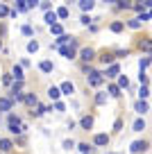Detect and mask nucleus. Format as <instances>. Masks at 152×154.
I'll list each match as a JSON object with an SVG mask.
<instances>
[{
  "label": "nucleus",
  "instance_id": "nucleus-32",
  "mask_svg": "<svg viewBox=\"0 0 152 154\" xmlns=\"http://www.w3.org/2000/svg\"><path fill=\"white\" fill-rule=\"evenodd\" d=\"M107 97H109L107 93H95V104H105Z\"/></svg>",
  "mask_w": 152,
  "mask_h": 154
},
{
  "label": "nucleus",
  "instance_id": "nucleus-8",
  "mask_svg": "<svg viewBox=\"0 0 152 154\" xmlns=\"http://www.w3.org/2000/svg\"><path fill=\"white\" fill-rule=\"evenodd\" d=\"M11 106H14V102L9 100L7 95H0V113H9Z\"/></svg>",
  "mask_w": 152,
  "mask_h": 154
},
{
  "label": "nucleus",
  "instance_id": "nucleus-12",
  "mask_svg": "<svg viewBox=\"0 0 152 154\" xmlns=\"http://www.w3.org/2000/svg\"><path fill=\"white\" fill-rule=\"evenodd\" d=\"M59 91H62V95H73V93H75V84L73 82H62L59 84Z\"/></svg>",
  "mask_w": 152,
  "mask_h": 154
},
{
  "label": "nucleus",
  "instance_id": "nucleus-14",
  "mask_svg": "<svg viewBox=\"0 0 152 154\" xmlns=\"http://www.w3.org/2000/svg\"><path fill=\"white\" fill-rule=\"evenodd\" d=\"M39 70H41V72H52L55 63L50 61V59H43V61H39Z\"/></svg>",
  "mask_w": 152,
  "mask_h": 154
},
{
  "label": "nucleus",
  "instance_id": "nucleus-17",
  "mask_svg": "<svg viewBox=\"0 0 152 154\" xmlns=\"http://www.w3.org/2000/svg\"><path fill=\"white\" fill-rule=\"evenodd\" d=\"M23 102H25V104L30 106V109H34V106L39 104V97L34 95V93H25V100H23Z\"/></svg>",
  "mask_w": 152,
  "mask_h": 154
},
{
  "label": "nucleus",
  "instance_id": "nucleus-38",
  "mask_svg": "<svg viewBox=\"0 0 152 154\" xmlns=\"http://www.w3.org/2000/svg\"><path fill=\"white\" fill-rule=\"evenodd\" d=\"M9 7H7V5H0V18H7V16H9Z\"/></svg>",
  "mask_w": 152,
  "mask_h": 154
},
{
  "label": "nucleus",
  "instance_id": "nucleus-35",
  "mask_svg": "<svg viewBox=\"0 0 152 154\" xmlns=\"http://www.w3.org/2000/svg\"><path fill=\"white\" fill-rule=\"evenodd\" d=\"M100 61H102V63H107V66H111V63H114V57H111V54H102V57H100Z\"/></svg>",
  "mask_w": 152,
  "mask_h": 154
},
{
  "label": "nucleus",
  "instance_id": "nucleus-46",
  "mask_svg": "<svg viewBox=\"0 0 152 154\" xmlns=\"http://www.w3.org/2000/svg\"><path fill=\"white\" fill-rule=\"evenodd\" d=\"M39 7H41L43 11H52V5H50V2H39Z\"/></svg>",
  "mask_w": 152,
  "mask_h": 154
},
{
  "label": "nucleus",
  "instance_id": "nucleus-11",
  "mask_svg": "<svg viewBox=\"0 0 152 154\" xmlns=\"http://www.w3.org/2000/svg\"><path fill=\"white\" fill-rule=\"evenodd\" d=\"M93 145H98V147L109 145V134H95V136H93Z\"/></svg>",
  "mask_w": 152,
  "mask_h": 154
},
{
  "label": "nucleus",
  "instance_id": "nucleus-2",
  "mask_svg": "<svg viewBox=\"0 0 152 154\" xmlns=\"http://www.w3.org/2000/svg\"><path fill=\"white\" fill-rule=\"evenodd\" d=\"M7 127H9V134H16V136L27 131V127L21 122V118L16 113H9V118H7Z\"/></svg>",
  "mask_w": 152,
  "mask_h": 154
},
{
  "label": "nucleus",
  "instance_id": "nucleus-4",
  "mask_svg": "<svg viewBox=\"0 0 152 154\" xmlns=\"http://www.w3.org/2000/svg\"><path fill=\"white\" fill-rule=\"evenodd\" d=\"M86 79H89V86H102V84H105V75H102L100 70H95L93 75L86 77Z\"/></svg>",
  "mask_w": 152,
  "mask_h": 154
},
{
  "label": "nucleus",
  "instance_id": "nucleus-1",
  "mask_svg": "<svg viewBox=\"0 0 152 154\" xmlns=\"http://www.w3.org/2000/svg\"><path fill=\"white\" fill-rule=\"evenodd\" d=\"M77 48H80V43H77V38L73 36L71 38V43H66V45H62V48H55L59 54H62L64 59H75L77 57Z\"/></svg>",
  "mask_w": 152,
  "mask_h": 154
},
{
  "label": "nucleus",
  "instance_id": "nucleus-20",
  "mask_svg": "<svg viewBox=\"0 0 152 154\" xmlns=\"http://www.w3.org/2000/svg\"><path fill=\"white\" fill-rule=\"evenodd\" d=\"M18 93H23V82H14L9 86V97L11 95H18Z\"/></svg>",
  "mask_w": 152,
  "mask_h": 154
},
{
  "label": "nucleus",
  "instance_id": "nucleus-25",
  "mask_svg": "<svg viewBox=\"0 0 152 154\" xmlns=\"http://www.w3.org/2000/svg\"><path fill=\"white\" fill-rule=\"evenodd\" d=\"M27 52H30V54L39 52V41H36V38H32V41H27Z\"/></svg>",
  "mask_w": 152,
  "mask_h": 154
},
{
  "label": "nucleus",
  "instance_id": "nucleus-30",
  "mask_svg": "<svg viewBox=\"0 0 152 154\" xmlns=\"http://www.w3.org/2000/svg\"><path fill=\"white\" fill-rule=\"evenodd\" d=\"M77 149H80L82 154H91V145L89 143H77Z\"/></svg>",
  "mask_w": 152,
  "mask_h": 154
},
{
  "label": "nucleus",
  "instance_id": "nucleus-42",
  "mask_svg": "<svg viewBox=\"0 0 152 154\" xmlns=\"http://www.w3.org/2000/svg\"><path fill=\"white\" fill-rule=\"evenodd\" d=\"M2 84H5V86H11V84H14V79H11L9 72H7V75H2Z\"/></svg>",
  "mask_w": 152,
  "mask_h": 154
},
{
  "label": "nucleus",
  "instance_id": "nucleus-21",
  "mask_svg": "<svg viewBox=\"0 0 152 154\" xmlns=\"http://www.w3.org/2000/svg\"><path fill=\"white\" fill-rule=\"evenodd\" d=\"M93 7H95V2H93V0H80V9L84 11V14H86V11H91Z\"/></svg>",
  "mask_w": 152,
  "mask_h": 154
},
{
  "label": "nucleus",
  "instance_id": "nucleus-34",
  "mask_svg": "<svg viewBox=\"0 0 152 154\" xmlns=\"http://www.w3.org/2000/svg\"><path fill=\"white\" fill-rule=\"evenodd\" d=\"M21 34H25V36H32V34H34L32 25H23V27H21Z\"/></svg>",
  "mask_w": 152,
  "mask_h": 154
},
{
  "label": "nucleus",
  "instance_id": "nucleus-45",
  "mask_svg": "<svg viewBox=\"0 0 152 154\" xmlns=\"http://www.w3.org/2000/svg\"><path fill=\"white\" fill-rule=\"evenodd\" d=\"M141 50L150 52V50H152V41H143V43H141Z\"/></svg>",
  "mask_w": 152,
  "mask_h": 154
},
{
  "label": "nucleus",
  "instance_id": "nucleus-40",
  "mask_svg": "<svg viewBox=\"0 0 152 154\" xmlns=\"http://www.w3.org/2000/svg\"><path fill=\"white\" fill-rule=\"evenodd\" d=\"M125 25H127V27H132V29H138V27H141V23H138V20H136V18H132V20H127V23H125Z\"/></svg>",
  "mask_w": 152,
  "mask_h": 154
},
{
  "label": "nucleus",
  "instance_id": "nucleus-31",
  "mask_svg": "<svg viewBox=\"0 0 152 154\" xmlns=\"http://www.w3.org/2000/svg\"><path fill=\"white\" fill-rule=\"evenodd\" d=\"M16 11H27V0H16Z\"/></svg>",
  "mask_w": 152,
  "mask_h": 154
},
{
  "label": "nucleus",
  "instance_id": "nucleus-36",
  "mask_svg": "<svg viewBox=\"0 0 152 154\" xmlns=\"http://www.w3.org/2000/svg\"><path fill=\"white\" fill-rule=\"evenodd\" d=\"M147 95H150V91H147V86H141V88H138V100H145Z\"/></svg>",
  "mask_w": 152,
  "mask_h": 154
},
{
  "label": "nucleus",
  "instance_id": "nucleus-28",
  "mask_svg": "<svg viewBox=\"0 0 152 154\" xmlns=\"http://www.w3.org/2000/svg\"><path fill=\"white\" fill-rule=\"evenodd\" d=\"M50 32L55 34V36H62L64 34V27H62V23H57V25H52V27H50Z\"/></svg>",
  "mask_w": 152,
  "mask_h": 154
},
{
  "label": "nucleus",
  "instance_id": "nucleus-5",
  "mask_svg": "<svg viewBox=\"0 0 152 154\" xmlns=\"http://www.w3.org/2000/svg\"><path fill=\"white\" fill-rule=\"evenodd\" d=\"M80 59H82L84 63L93 61V59H95V50H93V48H82V50H80Z\"/></svg>",
  "mask_w": 152,
  "mask_h": 154
},
{
  "label": "nucleus",
  "instance_id": "nucleus-22",
  "mask_svg": "<svg viewBox=\"0 0 152 154\" xmlns=\"http://www.w3.org/2000/svg\"><path fill=\"white\" fill-rule=\"evenodd\" d=\"M107 95L109 97H120V88L116 86V84H109V86H107Z\"/></svg>",
  "mask_w": 152,
  "mask_h": 154
},
{
  "label": "nucleus",
  "instance_id": "nucleus-6",
  "mask_svg": "<svg viewBox=\"0 0 152 154\" xmlns=\"http://www.w3.org/2000/svg\"><path fill=\"white\" fill-rule=\"evenodd\" d=\"M11 79H14V82H23L25 79V72H23V66H21V63H16L14 68H11Z\"/></svg>",
  "mask_w": 152,
  "mask_h": 154
},
{
  "label": "nucleus",
  "instance_id": "nucleus-47",
  "mask_svg": "<svg viewBox=\"0 0 152 154\" xmlns=\"http://www.w3.org/2000/svg\"><path fill=\"white\" fill-rule=\"evenodd\" d=\"M39 7V0H27V9H36Z\"/></svg>",
  "mask_w": 152,
  "mask_h": 154
},
{
  "label": "nucleus",
  "instance_id": "nucleus-43",
  "mask_svg": "<svg viewBox=\"0 0 152 154\" xmlns=\"http://www.w3.org/2000/svg\"><path fill=\"white\" fill-rule=\"evenodd\" d=\"M132 7V2H127V0H118V9H129Z\"/></svg>",
  "mask_w": 152,
  "mask_h": 154
},
{
  "label": "nucleus",
  "instance_id": "nucleus-19",
  "mask_svg": "<svg viewBox=\"0 0 152 154\" xmlns=\"http://www.w3.org/2000/svg\"><path fill=\"white\" fill-rule=\"evenodd\" d=\"M46 111H50V106H43V104H36L32 109V116L34 118H41V116H46Z\"/></svg>",
  "mask_w": 152,
  "mask_h": 154
},
{
  "label": "nucleus",
  "instance_id": "nucleus-29",
  "mask_svg": "<svg viewBox=\"0 0 152 154\" xmlns=\"http://www.w3.org/2000/svg\"><path fill=\"white\" fill-rule=\"evenodd\" d=\"M62 147H64V149H73V147H77V143H75L73 138H66V140L62 143Z\"/></svg>",
  "mask_w": 152,
  "mask_h": 154
},
{
  "label": "nucleus",
  "instance_id": "nucleus-27",
  "mask_svg": "<svg viewBox=\"0 0 152 154\" xmlns=\"http://www.w3.org/2000/svg\"><path fill=\"white\" fill-rule=\"evenodd\" d=\"M116 86H118V88H127L129 86V79L125 75H118V84H116Z\"/></svg>",
  "mask_w": 152,
  "mask_h": 154
},
{
  "label": "nucleus",
  "instance_id": "nucleus-9",
  "mask_svg": "<svg viewBox=\"0 0 152 154\" xmlns=\"http://www.w3.org/2000/svg\"><path fill=\"white\" fill-rule=\"evenodd\" d=\"M134 109H136L138 116H145L147 111H150V104H147L145 100H136V102H134Z\"/></svg>",
  "mask_w": 152,
  "mask_h": 154
},
{
  "label": "nucleus",
  "instance_id": "nucleus-10",
  "mask_svg": "<svg viewBox=\"0 0 152 154\" xmlns=\"http://www.w3.org/2000/svg\"><path fill=\"white\" fill-rule=\"evenodd\" d=\"M14 149V140L11 138H0V154H7Z\"/></svg>",
  "mask_w": 152,
  "mask_h": 154
},
{
  "label": "nucleus",
  "instance_id": "nucleus-13",
  "mask_svg": "<svg viewBox=\"0 0 152 154\" xmlns=\"http://www.w3.org/2000/svg\"><path fill=\"white\" fill-rule=\"evenodd\" d=\"M43 20H46L48 27H52V25H57V23H59V18H57V14H55V9H52V11H46Z\"/></svg>",
  "mask_w": 152,
  "mask_h": 154
},
{
  "label": "nucleus",
  "instance_id": "nucleus-3",
  "mask_svg": "<svg viewBox=\"0 0 152 154\" xmlns=\"http://www.w3.org/2000/svg\"><path fill=\"white\" fill-rule=\"evenodd\" d=\"M147 147H150L147 140H134V143L129 145V152H132V154H141V152H145Z\"/></svg>",
  "mask_w": 152,
  "mask_h": 154
},
{
  "label": "nucleus",
  "instance_id": "nucleus-51",
  "mask_svg": "<svg viewBox=\"0 0 152 154\" xmlns=\"http://www.w3.org/2000/svg\"><path fill=\"white\" fill-rule=\"evenodd\" d=\"M0 138H2V136H0Z\"/></svg>",
  "mask_w": 152,
  "mask_h": 154
},
{
  "label": "nucleus",
  "instance_id": "nucleus-26",
  "mask_svg": "<svg viewBox=\"0 0 152 154\" xmlns=\"http://www.w3.org/2000/svg\"><path fill=\"white\" fill-rule=\"evenodd\" d=\"M150 63H152V57H143L141 61H138V70H141V72H145V68L150 66Z\"/></svg>",
  "mask_w": 152,
  "mask_h": 154
},
{
  "label": "nucleus",
  "instance_id": "nucleus-16",
  "mask_svg": "<svg viewBox=\"0 0 152 154\" xmlns=\"http://www.w3.org/2000/svg\"><path fill=\"white\" fill-rule=\"evenodd\" d=\"M48 97L52 102H59V97H62V91H59V86H50L48 88Z\"/></svg>",
  "mask_w": 152,
  "mask_h": 154
},
{
  "label": "nucleus",
  "instance_id": "nucleus-15",
  "mask_svg": "<svg viewBox=\"0 0 152 154\" xmlns=\"http://www.w3.org/2000/svg\"><path fill=\"white\" fill-rule=\"evenodd\" d=\"M55 14H57L59 20H66L68 16H71V9H68L66 5H62V7H57V9H55Z\"/></svg>",
  "mask_w": 152,
  "mask_h": 154
},
{
  "label": "nucleus",
  "instance_id": "nucleus-50",
  "mask_svg": "<svg viewBox=\"0 0 152 154\" xmlns=\"http://www.w3.org/2000/svg\"><path fill=\"white\" fill-rule=\"evenodd\" d=\"M0 50H2V41H0Z\"/></svg>",
  "mask_w": 152,
  "mask_h": 154
},
{
  "label": "nucleus",
  "instance_id": "nucleus-18",
  "mask_svg": "<svg viewBox=\"0 0 152 154\" xmlns=\"http://www.w3.org/2000/svg\"><path fill=\"white\" fill-rule=\"evenodd\" d=\"M80 127H82V129H86V131H89L91 127H93V116H82Z\"/></svg>",
  "mask_w": 152,
  "mask_h": 154
},
{
  "label": "nucleus",
  "instance_id": "nucleus-44",
  "mask_svg": "<svg viewBox=\"0 0 152 154\" xmlns=\"http://www.w3.org/2000/svg\"><path fill=\"white\" fill-rule=\"evenodd\" d=\"M123 129V118H116V122H114V131H120Z\"/></svg>",
  "mask_w": 152,
  "mask_h": 154
},
{
  "label": "nucleus",
  "instance_id": "nucleus-39",
  "mask_svg": "<svg viewBox=\"0 0 152 154\" xmlns=\"http://www.w3.org/2000/svg\"><path fill=\"white\" fill-rule=\"evenodd\" d=\"M80 23H82V25H91V23H93V18H91V16H89V14H82V18H80Z\"/></svg>",
  "mask_w": 152,
  "mask_h": 154
},
{
  "label": "nucleus",
  "instance_id": "nucleus-37",
  "mask_svg": "<svg viewBox=\"0 0 152 154\" xmlns=\"http://www.w3.org/2000/svg\"><path fill=\"white\" fill-rule=\"evenodd\" d=\"M136 20H138V23L143 25V23H145V20H150V14H147V11H141V14L136 16Z\"/></svg>",
  "mask_w": 152,
  "mask_h": 154
},
{
  "label": "nucleus",
  "instance_id": "nucleus-24",
  "mask_svg": "<svg viewBox=\"0 0 152 154\" xmlns=\"http://www.w3.org/2000/svg\"><path fill=\"white\" fill-rule=\"evenodd\" d=\"M143 129H145V120H143V118H136L134 125H132V131H143Z\"/></svg>",
  "mask_w": 152,
  "mask_h": 154
},
{
  "label": "nucleus",
  "instance_id": "nucleus-48",
  "mask_svg": "<svg viewBox=\"0 0 152 154\" xmlns=\"http://www.w3.org/2000/svg\"><path fill=\"white\" fill-rule=\"evenodd\" d=\"M129 54V50H118V52H116V57H127Z\"/></svg>",
  "mask_w": 152,
  "mask_h": 154
},
{
  "label": "nucleus",
  "instance_id": "nucleus-7",
  "mask_svg": "<svg viewBox=\"0 0 152 154\" xmlns=\"http://www.w3.org/2000/svg\"><path fill=\"white\" fill-rule=\"evenodd\" d=\"M102 75H105V79H107V77H109V79H114V77L120 75V66H118V63H111V66H107V70L102 72Z\"/></svg>",
  "mask_w": 152,
  "mask_h": 154
},
{
  "label": "nucleus",
  "instance_id": "nucleus-33",
  "mask_svg": "<svg viewBox=\"0 0 152 154\" xmlns=\"http://www.w3.org/2000/svg\"><path fill=\"white\" fill-rule=\"evenodd\" d=\"M66 111V104H64V102L62 100H59V102H52V106H50V111Z\"/></svg>",
  "mask_w": 152,
  "mask_h": 154
},
{
  "label": "nucleus",
  "instance_id": "nucleus-41",
  "mask_svg": "<svg viewBox=\"0 0 152 154\" xmlns=\"http://www.w3.org/2000/svg\"><path fill=\"white\" fill-rule=\"evenodd\" d=\"M138 82H141V86H147V82H150V79H147L145 72H138Z\"/></svg>",
  "mask_w": 152,
  "mask_h": 154
},
{
  "label": "nucleus",
  "instance_id": "nucleus-49",
  "mask_svg": "<svg viewBox=\"0 0 152 154\" xmlns=\"http://www.w3.org/2000/svg\"><path fill=\"white\" fill-rule=\"evenodd\" d=\"M147 14H150V18H152V9H150V11H147Z\"/></svg>",
  "mask_w": 152,
  "mask_h": 154
},
{
  "label": "nucleus",
  "instance_id": "nucleus-23",
  "mask_svg": "<svg viewBox=\"0 0 152 154\" xmlns=\"http://www.w3.org/2000/svg\"><path fill=\"white\" fill-rule=\"evenodd\" d=\"M109 29L118 34V32H123V29H125V23H123V20H114V23L109 25Z\"/></svg>",
  "mask_w": 152,
  "mask_h": 154
}]
</instances>
